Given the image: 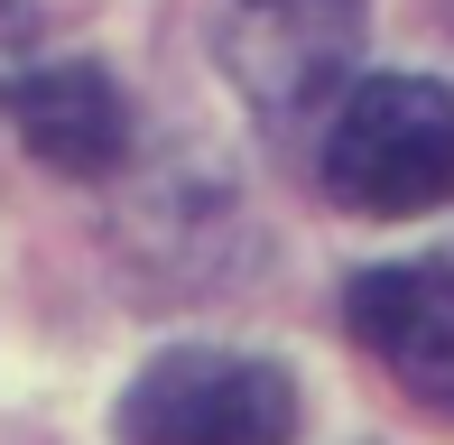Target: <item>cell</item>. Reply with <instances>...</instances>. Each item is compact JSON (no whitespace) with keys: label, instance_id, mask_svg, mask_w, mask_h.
<instances>
[{"label":"cell","instance_id":"obj_1","mask_svg":"<svg viewBox=\"0 0 454 445\" xmlns=\"http://www.w3.org/2000/svg\"><path fill=\"white\" fill-rule=\"evenodd\" d=\"M316 176L353 214H436L454 205V93L436 74H362L316 139Z\"/></svg>","mask_w":454,"mask_h":445},{"label":"cell","instance_id":"obj_2","mask_svg":"<svg viewBox=\"0 0 454 445\" xmlns=\"http://www.w3.org/2000/svg\"><path fill=\"white\" fill-rule=\"evenodd\" d=\"M371 0H214V56L270 130H306L353 93Z\"/></svg>","mask_w":454,"mask_h":445},{"label":"cell","instance_id":"obj_3","mask_svg":"<svg viewBox=\"0 0 454 445\" xmlns=\"http://www.w3.org/2000/svg\"><path fill=\"white\" fill-rule=\"evenodd\" d=\"M121 445H287L297 436V380L260 353L185 343L158 353L121 390Z\"/></svg>","mask_w":454,"mask_h":445},{"label":"cell","instance_id":"obj_4","mask_svg":"<svg viewBox=\"0 0 454 445\" xmlns=\"http://www.w3.org/2000/svg\"><path fill=\"white\" fill-rule=\"evenodd\" d=\"M343 316H353L362 353L380 371H399L418 399H454V241L389 260V269H362Z\"/></svg>","mask_w":454,"mask_h":445},{"label":"cell","instance_id":"obj_5","mask_svg":"<svg viewBox=\"0 0 454 445\" xmlns=\"http://www.w3.org/2000/svg\"><path fill=\"white\" fill-rule=\"evenodd\" d=\"M10 121L19 139H28L37 168L56 176H112L121 158H130V103H121V84L102 66H28L10 84Z\"/></svg>","mask_w":454,"mask_h":445},{"label":"cell","instance_id":"obj_6","mask_svg":"<svg viewBox=\"0 0 454 445\" xmlns=\"http://www.w3.org/2000/svg\"><path fill=\"white\" fill-rule=\"evenodd\" d=\"M28 37H37V0H0V93L28 74Z\"/></svg>","mask_w":454,"mask_h":445}]
</instances>
